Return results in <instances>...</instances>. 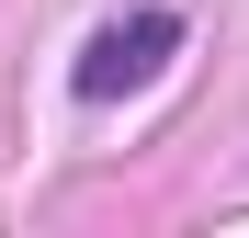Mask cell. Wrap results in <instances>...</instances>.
Segmentation results:
<instances>
[{
	"mask_svg": "<svg viewBox=\"0 0 249 238\" xmlns=\"http://www.w3.org/2000/svg\"><path fill=\"white\" fill-rule=\"evenodd\" d=\"M181 57V12H159V0H136V12H113L91 46H79V68H68V91L79 102H124V91H147L159 68Z\"/></svg>",
	"mask_w": 249,
	"mask_h": 238,
	"instance_id": "1",
	"label": "cell"
}]
</instances>
